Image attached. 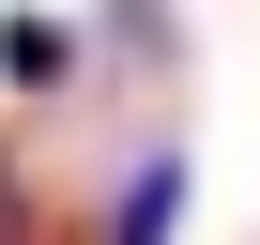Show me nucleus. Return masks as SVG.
<instances>
[{"label": "nucleus", "instance_id": "1", "mask_svg": "<svg viewBox=\"0 0 260 245\" xmlns=\"http://www.w3.org/2000/svg\"><path fill=\"white\" fill-rule=\"evenodd\" d=\"M169 215H184V154L153 138V154H138V184L107 199V230H92V245H169Z\"/></svg>", "mask_w": 260, "mask_h": 245}, {"label": "nucleus", "instance_id": "2", "mask_svg": "<svg viewBox=\"0 0 260 245\" xmlns=\"http://www.w3.org/2000/svg\"><path fill=\"white\" fill-rule=\"evenodd\" d=\"M0 77H16V92L77 77V31H61V16H0Z\"/></svg>", "mask_w": 260, "mask_h": 245}]
</instances>
